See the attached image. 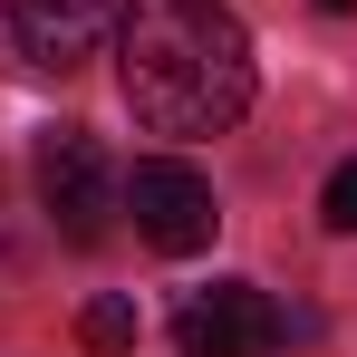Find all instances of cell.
<instances>
[{
    "mask_svg": "<svg viewBox=\"0 0 357 357\" xmlns=\"http://www.w3.org/2000/svg\"><path fill=\"white\" fill-rule=\"evenodd\" d=\"M116 77L145 135H232L251 116V29L222 0H126Z\"/></svg>",
    "mask_w": 357,
    "mask_h": 357,
    "instance_id": "1",
    "label": "cell"
},
{
    "mask_svg": "<svg viewBox=\"0 0 357 357\" xmlns=\"http://www.w3.org/2000/svg\"><path fill=\"white\" fill-rule=\"evenodd\" d=\"M319 213H328V232H357V165H338V174H328Z\"/></svg>",
    "mask_w": 357,
    "mask_h": 357,
    "instance_id": "7",
    "label": "cell"
},
{
    "mask_svg": "<svg viewBox=\"0 0 357 357\" xmlns=\"http://www.w3.org/2000/svg\"><path fill=\"white\" fill-rule=\"evenodd\" d=\"M126 213H135V241H155L165 261H193L203 241H213V183L193 174V165H174V155H145L135 174H126Z\"/></svg>",
    "mask_w": 357,
    "mask_h": 357,
    "instance_id": "2",
    "label": "cell"
},
{
    "mask_svg": "<svg viewBox=\"0 0 357 357\" xmlns=\"http://www.w3.org/2000/svg\"><path fill=\"white\" fill-rule=\"evenodd\" d=\"M39 203L59 213V232H68V241H107V203H116V174H107L97 135L59 126V135L39 145Z\"/></svg>",
    "mask_w": 357,
    "mask_h": 357,
    "instance_id": "4",
    "label": "cell"
},
{
    "mask_svg": "<svg viewBox=\"0 0 357 357\" xmlns=\"http://www.w3.org/2000/svg\"><path fill=\"white\" fill-rule=\"evenodd\" d=\"M319 10H357V0H319Z\"/></svg>",
    "mask_w": 357,
    "mask_h": 357,
    "instance_id": "8",
    "label": "cell"
},
{
    "mask_svg": "<svg viewBox=\"0 0 357 357\" xmlns=\"http://www.w3.org/2000/svg\"><path fill=\"white\" fill-rule=\"evenodd\" d=\"M174 348L183 357H271L280 348V309H271V290H251V280L193 290L174 309Z\"/></svg>",
    "mask_w": 357,
    "mask_h": 357,
    "instance_id": "3",
    "label": "cell"
},
{
    "mask_svg": "<svg viewBox=\"0 0 357 357\" xmlns=\"http://www.w3.org/2000/svg\"><path fill=\"white\" fill-rule=\"evenodd\" d=\"M0 10H10V39H20V49L68 77V68H87L107 39H116L126 0H0Z\"/></svg>",
    "mask_w": 357,
    "mask_h": 357,
    "instance_id": "5",
    "label": "cell"
},
{
    "mask_svg": "<svg viewBox=\"0 0 357 357\" xmlns=\"http://www.w3.org/2000/svg\"><path fill=\"white\" fill-rule=\"evenodd\" d=\"M135 338H145L135 299H116V290H107V299H87V309H77V348H87V357H126Z\"/></svg>",
    "mask_w": 357,
    "mask_h": 357,
    "instance_id": "6",
    "label": "cell"
}]
</instances>
